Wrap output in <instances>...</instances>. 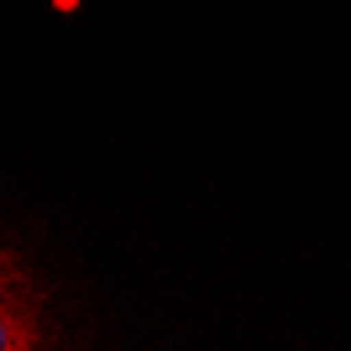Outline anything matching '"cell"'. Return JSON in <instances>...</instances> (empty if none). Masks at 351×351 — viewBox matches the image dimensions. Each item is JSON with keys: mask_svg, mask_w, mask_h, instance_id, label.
Segmentation results:
<instances>
[{"mask_svg": "<svg viewBox=\"0 0 351 351\" xmlns=\"http://www.w3.org/2000/svg\"><path fill=\"white\" fill-rule=\"evenodd\" d=\"M0 351H47L43 289L16 252H0Z\"/></svg>", "mask_w": 351, "mask_h": 351, "instance_id": "1", "label": "cell"}]
</instances>
